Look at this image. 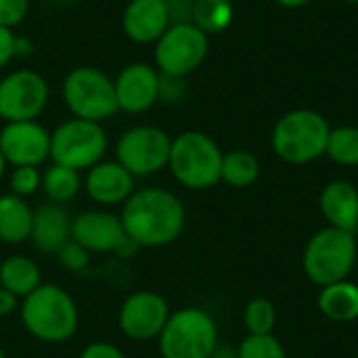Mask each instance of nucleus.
<instances>
[{
  "mask_svg": "<svg viewBox=\"0 0 358 358\" xmlns=\"http://www.w3.org/2000/svg\"><path fill=\"white\" fill-rule=\"evenodd\" d=\"M120 220L124 233L141 248L155 250L174 243L187 224L182 199L164 187L136 189L122 206Z\"/></svg>",
  "mask_w": 358,
  "mask_h": 358,
  "instance_id": "1",
  "label": "nucleus"
},
{
  "mask_svg": "<svg viewBox=\"0 0 358 358\" xmlns=\"http://www.w3.org/2000/svg\"><path fill=\"white\" fill-rule=\"evenodd\" d=\"M25 331L44 344H63L80 327V310L69 292L55 283H42L19 306Z\"/></svg>",
  "mask_w": 358,
  "mask_h": 358,
  "instance_id": "2",
  "label": "nucleus"
},
{
  "mask_svg": "<svg viewBox=\"0 0 358 358\" xmlns=\"http://www.w3.org/2000/svg\"><path fill=\"white\" fill-rule=\"evenodd\" d=\"M329 132L331 126L323 113L315 109H294L275 124L271 145L283 162L304 166L325 155Z\"/></svg>",
  "mask_w": 358,
  "mask_h": 358,
  "instance_id": "3",
  "label": "nucleus"
},
{
  "mask_svg": "<svg viewBox=\"0 0 358 358\" xmlns=\"http://www.w3.org/2000/svg\"><path fill=\"white\" fill-rule=\"evenodd\" d=\"M222 149L201 130H185L172 138L168 168L178 185L203 191L220 182Z\"/></svg>",
  "mask_w": 358,
  "mask_h": 358,
  "instance_id": "4",
  "label": "nucleus"
},
{
  "mask_svg": "<svg viewBox=\"0 0 358 358\" xmlns=\"http://www.w3.org/2000/svg\"><path fill=\"white\" fill-rule=\"evenodd\" d=\"M61 99L71 117L96 124L111 120L120 111L113 78L92 65H78L63 78Z\"/></svg>",
  "mask_w": 358,
  "mask_h": 358,
  "instance_id": "5",
  "label": "nucleus"
},
{
  "mask_svg": "<svg viewBox=\"0 0 358 358\" xmlns=\"http://www.w3.org/2000/svg\"><path fill=\"white\" fill-rule=\"evenodd\" d=\"M157 348L162 358H210L218 348V325L203 308H180L164 325Z\"/></svg>",
  "mask_w": 358,
  "mask_h": 358,
  "instance_id": "6",
  "label": "nucleus"
},
{
  "mask_svg": "<svg viewBox=\"0 0 358 358\" xmlns=\"http://www.w3.org/2000/svg\"><path fill=\"white\" fill-rule=\"evenodd\" d=\"M357 256L358 245L355 233L327 227L313 235L306 243L302 266L313 283L325 287L348 279L357 264Z\"/></svg>",
  "mask_w": 358,
  "mask_h": 358,
  "instance_id": "7",
  "label": "nucleus"
},
{
  "mask_svg": "<svg viewBox=\"0 0 358 358\" xmlns=\"http://www.w3.org/2000/svg\"><path fill=\"white\" fill-rule=\"evenodd\" d=\"M109 136L103 124L69 117L50 132V162L86 172L105 159Z\"/></svg>",
  "mask_w": 358,
  "mask_h": 358,
  "instance_id": "8",
  "label": "nucleus"
},
{
  "mask_svg": "<svg viewBox=\"0 0 358 358\" xmlns=\"http://www.w3.org/2000/svg\"><path fill=\"white\" fill-rule=\"evenodd\" d=\"M153 46V65L159 73L187 78L206 61L210 36L191 21L172 23Z\"/></svg>",
  "mask_w": 358,
  "mask_h": 358,
  "instance_id": "9",
  "label": "nucleus"
},
{
  "mask_svg": "<svg viewBox=\"0 0 358 358\" xmlns=\"http://www.w3.org/2000/svg\"><path fill=\"white\" fill-rule=\"evenodd\" d=\"M172 138L166 130L141 124L132 126L115 143V162H120L134 178H147L168 168Z\"/></svg>",
  "mask_w": 358,
  "mask_h": 358,
  "instance_id": "10",
  "label": "nucleus"
},
{
  "mask_svg": "<svg viewBox=\"0 0 358 358\" xmlns=\"http://www.w3.org/2000/svg\"><path fill=\"white\" fill-rule=\"evenodd\" d=\"M50 101L46 78L34 69L21 67L0 80V117L4 122L38 120Z\"/></svg>",
  "mask_w": 358,
  "mask_h": 358,
  "instance_id": "11",
  "label": "nucleus"
},
{
  "mask_svg": "<svg viewBox=\"0 0 358 358\" xmlns=\"http://www.w3.org/2000/svg\"><path fill=\"white\" fill-rule=\"evenodd\" d=\"M170 315V304L162 294L141 289L130 294L122 302L117 313V325L128 340L149 342L159 338Z\"/></svg>",
  "mask_w": 358,
  "mask_h": 358,
  "instance_id": "12",
  "label": "nucleus"
},
{
  "mask_svg": "<svg viewBox=\"0 0 358 358\" xmlns=\"http://www.w3.org/2000/svg\"><path fill=\"white\" fill-rule=\"evenodd\" d=\"M0 151L13 168H40L50 159V132L38 120L6 122L0 130Z\"/></svg>",
  "mask_w": 358,
  "mask_h": 358,
  "instance_id": "13",
  "label": "nucleus"
},
{
  "mask_svg": "<svg viewBox=\"0 0 358 358\" xmlns=\"http://www.w3.org/2000/svg\"><path fill=\"white\" fill-rule=\"evenodd\" d=\"M115 99L124 113L141 115L159 103V71L145 61L128 63L115 78Z\"/></svg>",
  "mask_w": 358,
  "mask_h": 358,
  "instance_id": "14",
  "label": "nucleus"
},
{
  "mask_svg": "<svg viewBox=\"0 0 358 358\" xmlns=\"http://www.w3.org/2000/svg\"><path fill=\"white\" fill-rule=\"evenodd\" d=\"M86 195L101 208L124 206L136 191V178L115 159H103L84 176Z\"/></svg>",
  "mask_w": 358,
  "mask_h": 358,
  "instance_id": "15",
  "label": "nucleus"
},
{
  "mask_svg": "<svg viewBox=\"0 0 358 358\" xmlns=\"http://www.w3.org/2000/svg\"><path fill=\"white\" fill-rule=\"evenodd\" d=\"M124 235L120 216L107 210H84L71 220V239L90 254H113Z\"/></svg>",
  "mask_w": 358,
  "mask_h": 358,
  "instance_id": "16",
  "label": "nucleus"
},
{
  "mask_svg": "<svg viewBox=\"0 0 358 358\" xmlns=\"http://www.w3.org/2000/svg\"><path fill=\"white\" fill-rule=\"evenodd\" d=\"M170 25L164 0H130L122 13V29L136 44H155Z\"/></svg>",
  "mask_w": 358,
  "mask_h": 358,
  "instance_id": "17",
  "label": "nucleus"
},
{
  "mask_svg": "<svg viewBox=\"0 0 358 358\" xmlns=\"http://www.w3.org/2000/svg\"><path fill=\"white\" fill-rule=\"evenodd\" d=\"M71 216L52 201H46L34 210V224L29 241L44 254H57L67 241H71Z\"/></svg>",
  "mask_w": 358,
  "mask_h": 358,
  "instance_id": "18",
  "label": "nucleus"
},
{
  "mask_svg": "<svg viewBox=\"0 0 358 358\" xmlns=\"http://www.w3.org/2000/svg\"><path fill=\"white\" fill-rule=\"evenodd\" d=\"M319 208L329 227L355 233L358 229V189L352 182L334 180L323 187Z\"/></svg>",
  "mask_w": 358,
  "mask_h": 358,
  "instance_id": "19",
  "label": "nucleus"
},
{
  "mask_svg": "<svg viewBox=\"0 0 358 358\" xmlns=\"http://www.w3.org/2000/svg\"><path fill=\"white\" fill-rule=\"evenodd\" d=\"M34 224V208L27 199L13 193L0 195V241L19 245L29 241Z\"/></svg>",
  "mask_w": 358,
  "mask_h": 358,
  "instance_id": "20",
  "label": "nucleus"
},
{
  "mask_svg": "<svg viewBox=\"0 0 358 358\" xmlns=\"http://www.w3.org/2000/svg\"><path fill=\"white\" fill-rule=\"evenodd\" d=\"M319 310L336 323H350L358 319V285L344 279L321 287Z\"/></svg>",
  "mask_w": 358,
  "mask_h": 358,
  "instance_id": "21",
  "label": "nucleus"
},
{
  "mask_svg": "<svg viewBox=\"0 0 358 358\" xmlns=\"http://www.w3.org/2000/svg\"><path fill=\"white\" fill-rule=\"evenodd\" d=\"M42 285V273L34 258L15 254L2 260L0 264V287L15 294L19 300L29 296Z\"/></svg>",
  "mask_w": 358,
  "mask_h": 358,
  "instance_id": "22",
  "label": "nucleus"
},
{
  "mask_svg": "<svg viewBox=\"0 0 358 358\" xmlns=\"http://www.w3.org/2000/svg\"><path fill=\"white\" fill-rule=\"evenodd\" d=\"M84 187V178L82 172L61 166V164H50L44 172H42V191L46 195L48 201L65 206L69 201H73L80 191Z\"/></svg>",
  "mask_w": 358,
  "mask_h": 358,
  "instance_id": "23",
  "label": "nucleus"
},
{
  "mask_svg": "<svg viewBox=\"0 0 358 358\" xmlns=\"http://www.w3.org/2000/svg\"><path fill=\"white\" fill-rule=\"evenodd\" d=\"M260 176V162L252 151L235 149L222 155L220 182H227L233 189L252 187Z\"/></svg>",
  "mask_w": 358,
  "mask_h": 358,
  "instance_id": "24",
  "label": "nucleus"
},
{
  "mask_svg": "<svg viewBox=\"0 0 358 358\" xmlns=\"http://www.w3.org/2000/svg\"><path fill=\"white\" fill-rule=\"evenodd\" d=\"M235 8L231 0H195L191 23L197 25L203 34H220L233 21Z\"/></svg>",
  "mask_w": 358,
  "mask_h": 358,
  "instance_id": "25",
  "label": "nucleus"
},
{
  "mask_svg": "<svg viewBox=\"0 0 358 358\" xmlns=\"http://www.w3.org/2000/svg\"><path fill=\"white\" fill-rule=\"evenodd\" d=\"M325 153L340 166L346 168L358 166V126L331 128Z\"/></svg>",
  "mask_w": 358,
  "mask_h": 358,
  "instance_id": "26",
  "label": "nucleus"
},
{
  "mask_svg": "<svg viewBox=\"0 0 358 358\" xmlns=\"http://www.w3.org/2000/svg\"><path fill=\"white\" fill-rule=\"evenodd\" d=\"M248 336H268L277 325V308L266 298H254L243 310Z\"/></svg>",
  "mask_w": 358,
  "mask_h": 358,
  "instance_id": "27",
  "label": "nucleus"
},
{
  "mask_svg": "<svg viewBox=\"0 0 358 358\" xmlns=\"http://www.w3.org/2000/svg\"><path fill=\"white\" fill-rule=\"evenodd\" d=\"M239 358H287L283 344L273 336H248L239 348Z\"/></svg>",
  "mask_w": 358,
  "mask_h": 358,
  "instance_id": "28",
  "label": "nucleus"
},
{
  "mask_svg": "<svg viewBox=\"0 0 358 358\" xmlns=\"http://www.w3.org/2000/svg\"><path fill=\"white\" fill-rule=\"evenodd\" d=\"M8 193L29 199L38 191H42V172L36 166H17L8 174Z\"/></svg>",
  "mask_w": 358,
  "mask_h": 358,
  "instance_id": "29",
  "label": "nucleus"
},
{
  "mask_svg": "<svg viewBox=\"0 0 358 358\" xmlns=\"http://www.w3.org/2000/svg\"><path fill=\"white\" fill-rule=\"evenodd\" d=\"M55 256H57L59 264H61L65 271H69V273H84V271L90 266V252L84 250V248H82L80 243H76L73 239L67 241Z\"/></svg>",
  "mask_w": 358,
  "mask_h": 358,
  "instance_id": "30",
  "label": "nucleus"
},
{
  "mask_svg": "<svg viewBox=\"0 0 358 358\" xmlns=\"http://www.w3.org/2000/svg\"><path fill=\"white\" fill-rule=\"evenodd\" d=\"M187 78L180 76H166L159 73V103L164 105H176L187 96Z\"/></svg>",
  "mask_w": 358,
  "mask_h": 358,
  "instance_id": "31",
  "label": "nucleus"
},
{
  "mask_svg": "<svg viewBox=\"0 0 358 358\" xmlns=\"http://www.w3.org/2000/svg\"><path fill=\"white\" fill-rule=\"evenodd\" d=\"M29 13V0H0V25L15 29L25 21Z\"/></svg>",
  "mask_w": 358,
  "mask_h": 358,
  "instance_id": "32",
  "label": "nucleus"
},
{
  "mask_svg": "<svg viewBox=\"0 0 358 358\" xmlns=\"http://www.w3.org/2000/svg\"><path fill=\"white\" fill-rule=\"evenodd\" d=\"M78 358H128L124 355L122 348H117L115 344L111 342H105V340H96V342H90L88 346H84V350L80 352Z\"/></svg>",
  "mask_w": 358,
  "mask_h": 358,
  "instance_id": "33",
  "label": "nucleus"
},
{
  "mask_svg": "<svg viewBox=\"0 0 358 358\" xmlns=\"http://www.w3.org/2000/svg\"><path fill=\"white\" fill-rule=\"evenodd\" d=\"M193 2L195 0H164V4L168 8V15H170V21L172 23H187V21H191Z\"/></svg>",
  "mask_w": 358,
  "mask_h": 358,
  "instance_id": "34",
  "label": "nucleus"
},
{
  "mask_svg": "<svg viewBox=\"0 0 358 358\" xmlns=\"http://www.w3.org/2000/svg\"><path fill=\"white\" fill-rule=\"evenodd\" d=\"M15 40L17 34L0 25V69H4L15 59Z\"/></svg>",
  "mask_w": 358,
  "mask_h": 358,
  "instance_id": "35",
  "label": "nucleus"
},
{
  "mask_svg": "<svg viewBox=\"0 0 358 358\" xmlns=\"http://www.w3.org/2000/svg\"><path fill=\"white\" fill-rule=\"evenodd\" d=\"M19 306H21V300L15 294H10L8 289L0 287V317H8V315L17 313Z\"/></svg>",
  "mask_w": 358,
  "mask_h": 358,
  "instance_id": "36",
  "label": "nucleus"
},
{
  "mask_svg": "<svg viewBox=\"0 0 358 358\" xmlns=\"http://www.w3.org/2000/svg\"><path fill=\"white\" fill-rule=\"evenodd\" d=\"M138 250H141V248H138L128 235H124V239L117 243V248H115L113 254H115L117 258H122V260H130V258H134V254H136Z\"/></svg>",
  "mask_w": 358,
  "mask_h": 358,
  "instance_id": "37",
  "label": "nucleus"
},
{
  "mask_svg": "<svg viewBox=\"0 0 358 358\" xmlns=\"http://www.w3.org/2000/svg\"><path fill=\"white\" fill-rule=\"evenodd\" d=\"M34 52V42L25 36H17L15 40V57L17 59H23V57H29Z\"/></svg>",
  "mask_w": 358,
  "mask_h": 358,
  "instance_id": "38",
  "label": "nucleus"
},
{
  "mask_svg": "<svg viewBox=\"0 0 358 358\" xmlns=\"http://www.w3.org/2000/svg\"><path fill=\"white\" fill-rule=\"evenodd\" d=\"M210 358H239V355H237L235 348H229V346H220L218 344V348L214 350V355Z\"/></svg>",
  "mask_w": 358,
  "mask_h": 358,
  "instance_id": "39",
  "label": "nucleus"
},
{
  "mask_svg": "<svg viewBox=\"0 0 358 358\" xmlns=\"http://www.w3.org/2000/svg\"><path fill=\"white\" fill-rule=\"evenodd\" d=\"M277 4H281L283 8H300V6H306L310 0H275Z\"/></svg>",
  "mask_w": 358,
  "mask_h": 358,
  "instance_id": "40",
  "label": "nucleus"
},
{
  "mask_svg": "<svg viewBox=\"0 0 358 358\" xmlns=\"http://www.w3.org/2000/svg\"><path fill=\"white\" fill-rule=\"evenodd\" d=\"M6 168H8V164H6V159H4V155H2V151H0V180H2V176L6 174Z\"/></svg>",
  "mask_w": 358,
  "mask_h": 358,
  "instance_id": "41",
  "label": "nucleus"
},
{
  "mask_svg": "<svg viewBox=\"0 0 358 358\" xmlns=\"http://www.w3.org/2000/svg\"><path fill=\"white\" fill-rule=\"evenodd\" d=\"M48 2H71V0H48Z\"/></svg>",
  "mask_w": 358,
  "mask_h": 358,
  "instance_id": "42",
  "label": "nucleus"
},
{
  "mask_svg": "<svg viewBox=\"0 0 358 358\" xmlns=\"http://www.w3.org/2000/svg\"><path fill=\"white\" fill-rule=\"evenodd\" d=\"M344 2H350V4H358V0H344Z\"/></svg>",
  "mask_w": 358,
  "mask_h": 358,
  "instance_id": "43",
  "label": "nucleus"
},
{
  "mask_svg": "<svg viewBox=\"0 0 358 358\" xmlns=\"http://www.w3.org/2000/svg\"><path fill=\"white\" fill-rule=\"evenodd\" d=\"M0 358H6V355H4V350L0 348Z\"/></svg>",
  "mask_w": 358,
  "mask_h": 358,
  "instance_id": "44",
  "label": "nucleus"
}]
</instances>
